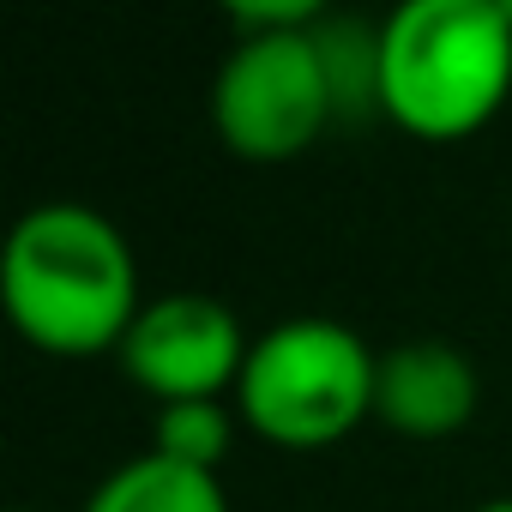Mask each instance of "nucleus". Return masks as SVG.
<instances>
[{"mask_svg":"<svg viewBox=\"0 0 512 512\" xmlns=\"http://www.w3.org/2000/svg\"><path fill=\"white\" fill-rule=\"evenodd\" d=\"M338 121L326 55L308 31L235 37L211 79V127L241 163H290Z\"/></svg>","mask_w":512,"mask_h":512,"instance_id":"obj_4","label":"nucleus"},{"mask_svg":"<svg viewBox=\"0 0 512 512\" xmlns=\"http://www.w3.org/2000/svg\"><path fill=\"white\" fill-rule=\"evenodd\" d=\"M470 512H512V494H494V500H482V506H470Z\"/></svg>","mask_w":512,"mask_h":512,"instance_id":"obj_11","label":"nucleus"},{"mask_svg":"<svg viewBox=\"0 0 512 512\" xmlns=\"http://www.w3.org/2000/svg\"><path fill=\"white\" fill-rule=\"evenodd\" d=\"M314 43L326 55V73H332V97H338V121H356V115H380V25H362V19H320L314 25Z\"/></svg>","mask_w":512,"mask_h":512,"instance_id":"obj_8","label":"nucleus"},{"mask_svg":"<svg viewBox=\"0 0 512 512\" xmlns=\"http://www.w3.org/2000/svg\"><path fill=\"white\" fill-rule=\"evenodd\" d=\"M223 19L235 25V37H272V31H308L326 19L320 0H229Z\"/></svg>","mask_w":512,"mask_h":512,"instance_id":"obj_10","label":"nucleus"},{"mask_svg":"<svg viewBox=\"0 0 512 512\" xmlns=\"http://www.w3.org/2000/svg\"><path fill=\"white\" fill-rule=\"evenodd\" d=\"M512 91L500 0H404L380 25V115L428 145L482 133Z\"/></svg>","mask_w":512,"mask_h":512,"instance_id":"obj_2","label":"nucleus"},{"mask_svg":"<svg viewBox=\"0 0 512 512\" xmlns=\"http://www.w3.org/2000/svg\"><path fill=\"white\" fill-rule=\"evenodd\" d=\"M247 350H253V332L241 326V314L223 296H211V290H163V296H145L133 332L115 350V362L163 410V404L235 398Z\"/></svg>","mask_w":512,"mask_h":512,"instance_id":"obj_5","label":"nucleus"},{"mask_svg":"<svg viewBox=\"0 0 512 512\" xmlns=\"http://www.w3.org/2000/svg\"><path fill=\"white\" fill-rule=\"evenodd\" d=\"M374 368L380 350L344 320L296 314L253 332L235 410L247 434L278 452H326L374 422Z\"/></svg>","mask_w":512,"mask_h":512,"instance_id":"obj_3","label":"nucleus"},{"mask_svg":"<svg viewBox=\"0 0 512 512\" xmlns=\"http://www.w3.org/2000/svg\"><path fill=\"white\" fill-rule=\"evenodd\" d=\"M482 410V374L476 362L446 338H404L380 350L374 368V422L398 440L434 446L476 422Z\"/></svg>","mask_w":512,"mask_h":512,"instance_id":"obj_6","label":"nucleus"},{"mask_svg":"<svg viewBox=\"0 0 512 512\" xmlns=\"http://www.w3.org/2000/svg\"><path fill=\"white\" fill-rule=\"evenodd\" d=\"M0 302L43 356H109L133 332L145 290L127 235L85 199L31 205L0 247Z\"/></svg>","mask_w":512,"mask_h":512,"instance_id":"obj_1","label":"nucleus"},{"mask_svg":"<svg viewBox=\"0 0 512 512\" xmlns=\"http://www.w3.org/2000/svg\"><path fill=\"white\" fill-rule=\"evenodd\" d=\"M79 512H229V494H223L217 470H193L163 452H139V458L115 464L85 494Z\"/></svg>","mask_w":512,"mask_h":512,"instance_id":"obj_7","label":"nucleus"},{"mask_svg":"<svg viewBox=\"0 0 512 512\" xmlns=\"http://www.w3.org/2000/svg\"><path fill=\"white\" fill-rule=\"evenodd\" d=\"M500 13H506V25H512V0H500Z\"/></svg>","mask_w":512,"mask_h":512,"instance_id":"obj_12","label":"nucleus"},{"mask_svg":"<svg viewBox=\"0 0 512 512\" xmlns=\"http://www.w3.org/2000/svg\"><path fill=\"white\" fill-rule=\"evenodd\" d=\"M229 440H235V416H229L223 398L163 404L157 428H151V452H163L175 464H193V470H217L229 458Z\"/></svg>","mask_w":512,"mask_h":512,"instance_id":"obj_9","label":"nucleus"}]
</instances>
